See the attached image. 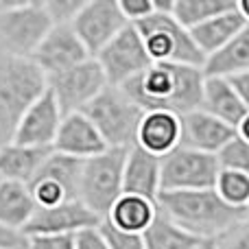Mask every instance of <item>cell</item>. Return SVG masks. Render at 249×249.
<instances>
[{
  "label": "cell",
  "mask_w": 249,
  "mask_h": 249,
  "mask_svg": "<svg viewBox=\"0 0 249 249\" xmlns=\"http://www.w3.org/2000/svg\"><path fill=\"white\" fill-rule=\"evenodd\" d=\"M203 68L179 64H153L124 83L123 90L144 112H173L177 116L201 109Z\"/></svg>",
  "instance_id": "obj_1"
},
{
  "label": "cell",
  "mask_w": 249,
  "mask_h": 249,
  "mask_svg": "<svg viewBox=\"0 0 249 249\" xmlns=\"http://www.w3.org/2000/svg\"><path fill=\"white\" fill-rule=\"evenodd\" d=\"M158 210L168 221L179 225L184 232L199 241H216L223 232H228L238 221L247 219L245 210L228 206L210 190H179V193H160Z\"/></svg>",
  "instance_id": "obj_2"
},
{
  "label": "cell",
  "mask_w": 249,
  "mask_h": 249,
  "mask_svg": "<svg viewBox=\"0 0 249 249\" xmlns=\"http://www.w3.org/2000/svg\"><path fill=\"white\" fill-rule=\"evenodd\" d=\"M48 90V79L33 59L0 55V146L13 142L18 124Z\"/></svg>",
  "instance_id": "obj_3"
},
{
  "label": "cell",
  "mask_w": 249,
  "mask_h": 249,
  "mask_svg": "<svg viewBox=\"0 0 249 249\" xmlns=\"http://www.w3.org/2000/svg\"><path fill=\"white\" fill-rule=\"evenodd\" d=\"M136 29L144 39L146 53L153 64H179L193 68H206V55L197 48L190 31L173 18V13L155 11Z\"/></svg>",
  "instance_id": "obj_4"
},
{
  "label": "cell",
  "mask_w": 249,
  "mask_h": 249,
  "mask_svg": "<svg viewBox=\"0 0 249 249\" xmlns=\"http://www.w3.org/2000/svg\"><path fill=\"white\" fill-rule=\"evenodd\" d=\"M88 118L92 121L109 149L129 151L136 146L138 127L144 118V109L133 103L123 88H105L86 109Z\"/></svg>",
  "instance_id": "obj_5"
},
{
  "label": "cell",
  "mask_w": 249,
  "mask_h": 249,
  "mask_svg": "<svg viewBox=\"0 0 249 249\" xmlns=\"http://www.w3.org/2000/svg\"><path fill=\"white\" fill-rule=\"evenodd\" d=\"M124 149H107L105 153L83 162L79 181V201L90 208L101 221L109 214L114 203L124 195Z\"/></svg>",
  "instance_id": "obj_6"
},
{
  "label": "cell",
  "mask_w": 249,
  "mask_h": 249,
  "mask_svg": "<svg viewBox=\"0 0 249 249\" xmlns=\"http://www.w3.org/2000/svg\"><path fill=\"white\" fill-rule=\"evenodd\" d=\"M51 29L44 2L16 0L0 13V55L31 59Z\"/></svg>",
  "instance_id": "obj_7"
},
{
  "label": "cell",
  "mask_w": 249,
  "mask_h": 249,
  "mask_svg": "<svg viewBox=\"0 0 249 249\" xmlns=\"http://www.w3.org/2000/svg\"><path fill=\"white\" fill-rule=\"evenodd\" d=\"M221 162L216 155L179 146L162 160V193L210 190L216 186Z\"/></svg>",
  "instance_id": "obj_8"
},
{
  "label": "cell",
  "mask_w": 249,
  "mask_h": 249,
  "mask_svg": "<svg viewBox=\"0 0 249 249\" xmlns=\"http://www.w3.org/2000/svg\"><path fill=\"white\" fill-rule=\"evenodd\" d=\"M94 59L103 68L107 83L112 88H123L124 83L144 72L149 66H153L136 24L124 26Z\"/></svg>",
  "instance_id": "obj_9"
},
{
  "label": "cell",
  "mask_w": 249,
  "mask_h": 249,
  "mask_svg": "<svg viewBox=\"0 0 249 249\" xmlns=\"http://www.w3.org/2000/svg\"><path fill=\"white\" fill-rule=\"evenodd\" d=\"M105 88H109L107 77L94 57L48 79V90L53 92L64 116L83 112Z\"/></svg>",
  "instance_id": "obj_10"
},
{
  "label": "cell",
  "mask_w": 249,
  "mask_h": 249,
  "mask_svg": "<svg viewBox=\"0 0 249 249\" xmlns=\"http://www.w3.org/2000/svg\"><path fill=\"white\" fill-rule=\"evenodd\" d=\"M129 26L118 0H86L72 22L74 33L88 48L90 57H96L118 33Z\"/></svg>",
  "instance_id": "obj_11"
},
{
  "label": "cell",
  "mask_w": 249,
  "mask_h": 249,
  "mask_svg": "<svg viewBox=\"0 0 249 249\" xmlns=\"http://www.w3.org/2000/svg\"><path fill=\"white\" fill-rule=\"evenodd\" d=\"M31 59L46 74V79H53L88 61L90 53L79 39V35L74 33L72 24H55Z\"/></svg>",
  "instance_id": "obj_12"
},
{
  "label": "cell",
  "mask_w": 249,
  "mask_h": 249,
  "mask_svg": "<svg viewBox=\"0 0 249 249\" xmlns=\"http://www.w3.org/2000/svg\"><path fill=\"white\" fill-rule=\"evenodd\" d=\"M101 219L81 201H68L53 208H37L33 219L24 228V236H57V234H79L81 230L96 228Z\"/></svg>",
  "instance_id": "obj_13"
},
{
  "label": "cell",
  "mask_w": 249,
  "mask_h": 249,
  "mask_svg": "<svg viewBox=\"0 0 249 249\" xmlns=\"http://www.w3.org/2000/svg\"><path fill=\"white\" fill-rule=\"evenodd\" d=\"M61 121H64V114L53 92L46 90L20 121L13 142L24 146H37V149H53Z\"/></svg>",
  "instance_id": "obj_14"
},
{
  "label": "cell",
  "mask_w": 249,
  "mask_h": 249,
  "mask_svg": "<svg viewBox=\"0 0 249 249\" xmlns=\"http://www.w3.org/2000/svg\"><path fill=\"white\" fill-rule=\"evenodd\" d=\"M109 146L99 133V129L92 124V121L83 112L79 114H68L64 116L59 127V133L55 138L53 151L68 158L77 160H90L96 155L105 153Z\"/></svg>",
  "instance_id": "obj_15"
},
{
  "label": "cell",
  "mask_w": 249,
  "mask_h": 249,
  "mask_svg": "<svg viewBox=\"0 0 249 249\" xmlns=\"http://www.w3.org/2000/svg\"><path fill=\"white\" fill-rule=\"evenodd\" d=\"M234 138H236V129L210 116L203 109H195L181 116V146L186 149L219 155L225 149V144Z\"/></svg>",
  "instance_id": "obj_16"
},
{
  "label": "cell",
  "mask_w": 249,
  "mask_h": 249,
  "mask_svg": "<svg viewBox=\"0 0 249 249\" xmlns=\"http://www.w3.org/2000/svg\"><path fill=\"white\" fill-rule=\"evenodd\" d=\"M136 146L164 160L181 146V116L173 112H144Z\"/></svg>",
  "instance_id": "obj_17"
},
{
  "label": "cell",
  "mask_w": 249,
  "mask_h": 249,
  "mask_svg": "<svg viewBox=\"0 0 249 249\" xmlns=\"http://www.w3.org/2000/svg\"><path fill=\"white\" fill-rule=\"evenodd\" d=\"M124 195H138V197L158 201L162 193V160L142 151L140 146H131L124 160Z\"/></svg>",
  "instance_id": "obj_18"
},
{
  "label": "cell",
  "mask_w": 249,
  "mask_h": 249,
  "mask_svg": "<svg viewBox=\"0 0 249 249\" xmlns=\"http://www.w3.org/2000/svg\"><path fill=\"white\" fill-rule=\"evenodd\" d=\"M53 149H37V146L9 144L0 146V179L31 184L51 158Z\"/></svg>",
  "instance_id": "obj_19"
},
{
  "label": "cell",
  "mask_w": 249,
  "mask_h": 249,
  "mask_svg": "<svg viewBox=\"0 0 249 249\" xmlns=\"http://www.w3.org/2000/svg\"><path fill=\"white\" fill-rule=\"evenodd\" d=\"M201 109L208 112L210 116L228 123L234 129L247 116V107L238 99L236 90L232 88L228 77H206V81H203Z\"/></svg>",
  "instance_id": "obj_20"
},
{
  "label": "cell",
  "mask_w": 249,
  "mask_h": 249,
  "mask_svg": "<svg viewBox=\"0 0 249 249\" xmlns=\"http://www.w3.org/2000/svg\"><path fill=\"white\" fill-rule=\"evenodd\" d=\"M245 24H247V20L241 16L238 4H236V9H232V11L221 13V16H216V18H212V20L190 29V35H193L197 48L208 59V57L216 55L219 51H223V48L245 29Z\"/></svg>",
  "instance_id": "obj_21"
},
{
  "label": "cell",
  "mask_w": 249,
  "mask_h": 249,
  "mask_svg": "<svg viewBox=\"0 0 249 249\" xmlns=\"http://www.w3.org/2000/svg\"><path fill=\"white\" fill-rule=\"evenodd\" d=\"M35 212H37V203L29 184L0 179V223L24 232Z\"/></svg>",
  "instance_id": "obj_22"
},
{
  "label": "cell",
  "mask_w": 249,
  "mask_h": 249,
  "mask_svg": "<svg viewBox=\"0 0 249 249\" xmlns=\"http://www.w3.org/2000/svg\"><path fill=\"white\" fill-rule=\"evenodd\" d=\"M158 201L138 197V195H123L105 219L124 232L144 234L151 228V223L158 219Z\"/></svg>",
  "instance_id": "obj_23"
},
{
  "label": "cell",
  "mask_w": 249,
  "mask_h": 249,
  "mask_svg": "<svg viewBox=\"0 0 249 249\" xmlns=\"http://www.w3.org/2000/svg\"><path fill=\"white\" fill-rule=\"evenodd\" d=\"M249 70V24L216 55L208 57L203 74L206 77H232Z\"/></svg>",
  "instance_id": "obj_24"
},
{
  "label": "cell",
  "mask_w": 249,
  "mask_h": 249,
  "mask_svg": "<svg viewBox=\"0 0 249 249\" xmlns=\"http://www.w3.org/2000/svg\"><path fill=\"white\" fill-rule=\"evenodd\" d=\"M236 0H173V18L190 31L221 13L236 9Z\"/></svg>",
  "instance_id": "obj_25"
},
{
  "label": "cell",
  "mask_w": 249,
  "mask_h": 249,
  "mask_svg": "<svg viewBox=\"0 0 249 249\" xmlns=\"http://www.w3.org/2000/svg\"><path fill=\"white\" fill-rule=\"evenodd\" d=\"M142 238H144V249H197L203 243L184 232L164 214H158V219L142 234Z\"/></svg>",
  "instance_id": "obj_26"
},
{
  "label": "cell",
  "mask_w": 249,
  "mask_h": 249,
  "mask_svg": "<svg viewBox=\"0 0 249 249\" xmlns=\"http://www.w3.org/2000/svg\"><path fill=\"white\" fill-rule=\"evenodd\" d=\"M214 190L228 206L247 212V206H249V175L238 173V171L221 168L219 177H216Z\"/></svg>",
  "instance_id": "obj_27"
},
{
  "label": "cell",
  "mask_w": 249,
  "mask_h": 249,
  "mask_svg": "<svg viewBox=\"0 0 249 249\" xmlns=\"http://www.w3.org/2000/svg\"><path fill=\"white\" fill-rule=\"evenodd\" d=\"M221 168H228V171H238L249 175V142H245L243 138H234L225 144V149L219 155Z\"/></svg>",
  "instance_id": "obj_28"
},
{
  "label": "cell",
  "mask_w": 249,
  "mask_h": 249,
  "mask_svg": "<svg viewBox=\"0 0 249 249\" xmlns=\"http://www.w3.org/2000/svg\"><path fill=\"white\" fill-rule=\"evenodd\" d=\"M99 230H101V234H103L109 249H144V238H142V234L118 230L116 225H112L107 219L101 221Z\"/></svg>",
  "instance_id": "obj_29"
},
{
  "label": "cell",
  "mask_w": 249,
  "mask_h": 249,
  "mask_svg": "<svg viewBox=\"0 0 249 249\" xmlns=\"http://www.w3.org/2000/svg\"><path fill=\"white\" fill-rule=\"evenodd\" d=\"M83 4H86V0H46L44 7H46V13L51 16L53 26H55V24H72Z\"/></svg>",
  "instance_id": "obj_30"
},
{
  "label": "cell",
  "mask_w": 249,
  "mask_h": 249,
  "mask_svg": "<svg viewBox=\"0 0 249 249\" xmlns=\"http://www.w3.org/2000/svg\"><path fill=\"white\" fill-rule=\"evenodd\" d=\"M214 243V249H249V216L223 232Z\"/></svg>",
  "instance_id": "obj_31"
},
{
  "label": "cell",
  "mask_w": 249,
  "mask_h": 249,
  "mask_svg": "<svg viewBox=\"0 0 249 249\" xmlns=\"http://www.w3.org/2000/svg\"><path fill=\"white\" fill-rule=\"evenodd\" d=\"M118 4H121V11L129 24H138L155 13L153 0H118Z\"/></svg>",
  "instance_id": "obj_32"
},
{
  "label": "cell",
  "mask_w": 249,
  "mask_h": 249,
  "mask_svg": "<svg viewBox=\"0 0 249 249\" xmlns=\"http://www.w3.org/2000/svg\"><path fill=\"white\" fill-rule=\"evenodd\" d=\"M26 249H74V236L57 234V236H29Z\"/></svg>",
  "instance_id": "obj_33"
},
{
  "label": "cell",
  "mask_w": 249,
  "mask_h": 249,
  "mask_svg": "<svg viewBox=\"0 0 249 249\" xmlns=\"http://www.w3.org/2000/svg\"><path fill=\"white\" fill-rule=\"evenodd\" d=\"M74 249H109L105 243L103 234H101L99 225L96 228L81 230L79 234H74Z\"/></svg>",
  "instance_id": "obj_34"
},
{
  "label": "cell",
  "mask_w": 249,
  "mask_h": 249,
  "mask_svg": "<svg viewBox=\"0 0 249 249\" xmlns=\"http://www.w3.org/2000/svg\"><path fill=\"white\" fill-rule=\"evenodd\" d=\"M26 245H29V238L24 236V232H18L0 223V249H26Z\"/></svg>",
  "instance_id": "obj_35"
},
{
  "label": "cell",
  "mask_w": 249,
  "mask_h": 249,
  "mask_svg": "<svg viewBox=\"0 0 249 249\" xmlns=\"http://www.w3.org/2000/svg\"><path fill=\"white\" fill-rule=\"evenodd\" d=\"M228 79H230V83H232V88L236 90L238 99L243 101V105H245L247 112H249V70L232 74V77H228Z\"/></svg>",
  "instance_id": "obj_36"
},
{
  "label": "cell",
  "mask_w": 249,
  "mask_h": 249,
  "mask_svg": "<svg viewBox=\"0 0 249 249\" xmlns=\"http://www.w3.org/2000/svg\"><path fill=\"white\" fill-rule=\"evenodd\" d=\"M236 136L243 138L245 142H249V112H247V116L241 121V124L236 127Z\"/></svg>",
  "instance_id": "obj_37"
},
{
  "label": "cell",
  "mask_w": 249,
  "mask_h": 249,
  "mask_svg": "<svg viewBox=\"0 0 249 249\" xmlns=\"http://www.w3.org/2000/svg\"><path fill=\"white\" fill-rule=\"evenodd\" d=\"M238 11H241V16L245 18L249 24V0H238Z\"/></svg>",
  "instance_id": "obj_38"
},
{
  "label": "cell",
  "mask_w": 249,
  "mask_h": 249,
  "mask_svg": "<svg viewBox=\"0 0 249 249\" xmlns=\"http://www.w3.org/2000/svg\"><path fill=\"white\" fill-rule=\"evenodd\" d=\"M197 249H214V243H212V241H208V243H201V245H199Z\"/></svg>",
  "instance_id": "obj_39"
},
{
  "label": "cell",
  "mask_w": 249,
  "mask_h": 249,
  "mask_svg": "<svg viewBox=\"0 0 249 249\" xmlns=\"http://www.w3.org/2000/svg\"><path fill=\"white\" fill-rule=\"evenodd\" d=\"M9 4H11V2H2V0H0V13H2V11H4V9H7V7H9Z\"/></svg>",
  "instance_id": "obj_40"
},
{
  "label": "cell",
  "mask_w": 249,
  "mask_h": 249,
  "mask_svg": "<svg viewBox=\"0 0 249 249\" xmlns=\"http://www.w3.org/2000/svg\"><path fill=\"white\" fill-rule=\"evenodd\" d=\"M247 216H249V206H247Z\"/></svg>",
  "instance_id": "obj_41"
}]
</instances>
